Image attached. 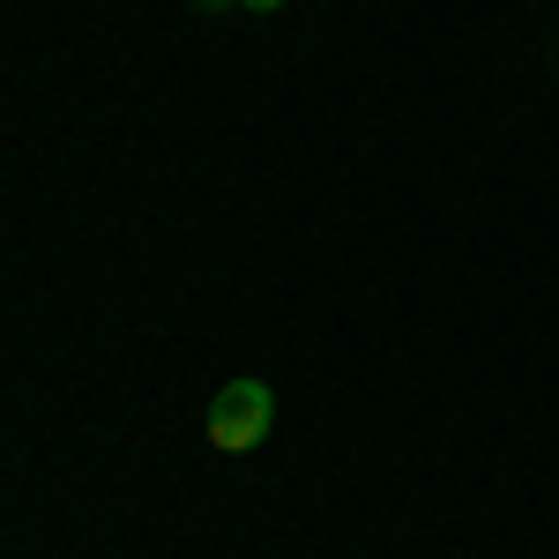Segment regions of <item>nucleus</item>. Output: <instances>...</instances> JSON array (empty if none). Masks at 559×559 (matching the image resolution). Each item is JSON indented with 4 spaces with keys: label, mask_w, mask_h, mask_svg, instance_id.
<instances>
[{
    "label": "nucleus",
    "mask_w": 559,
    "mask_h": 559,
    "mask_svg": "<svg viewBox=\"0 0 559 559\" xmlns=\"http://www.w3.org/2000/svg\"><path fill=\"white\" fill-rule=\"evenodd\" d=\"M269 426H276V395L261 381H224L216 388V403H210V440L216 448H261L269 440Z\"/></svg>",
    "instance_id": "1"
},
{
    "label": "nucleus",
    "mask_w": 559,
    "mask_h": 559,
    "mask_svg": "<svg viewBox=\"0 0 559 559\" xmlns=\"http://www.w3.org/2000/svg\"><path fill=\"white\" fill-rule=\"evenodd\" d=\"M194 8H231V0H194Z\"/></svg>",
    "instance_id": "2"
},
{
    "label": "nucleus",
    "mask_w": 559,
    "mask_h": 559,
    "mask_svg": "<svg viewBox=\"0 0 559 559\" xmlns=\"http://www.w3.org/2000/svg\"><path fill=\"white\" fill-rule=\"evenodd\" d=\"M247 8H276V0H247Z\"/></svg>",
    "instance_id": "3"
}]
</instances>
